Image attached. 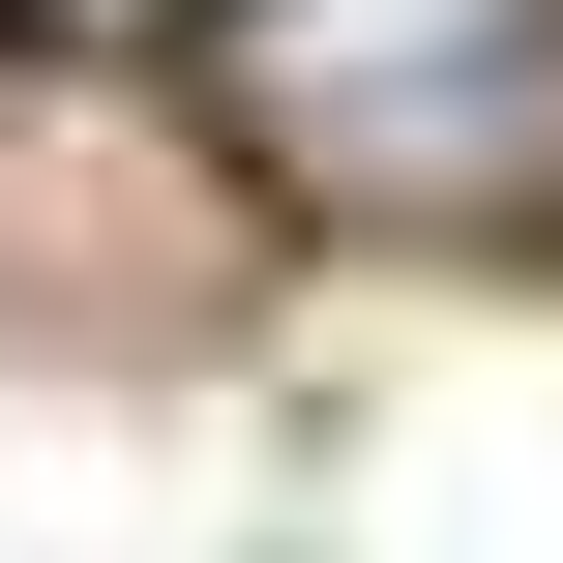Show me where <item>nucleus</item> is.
<instances>
[{
  "instance_id": "f257e3e1",
  "label": "nucleus",
  "mask_w": 563,
  "mask_h": 563,
  "mask_svg": "<svg viewBox=\"0 0 563 563\" xmlns=\"http://www.w3.org/2000/svg\"><path fill=\"white\" fill-rule=\"evenodd\" d=\"M208 89L356 238H505V208H563V0H208Z\"/></svg>"
}]
</instances>
